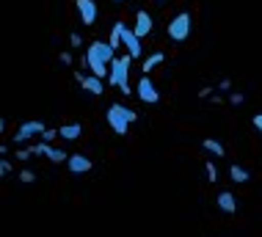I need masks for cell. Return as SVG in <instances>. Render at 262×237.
Segmentation results:
<instances>
[{"mask_svg": "<svg viewBox=\"0 0 262 237\" xmlns=\"http://www.w3.org/2000/svg\"><path fill=\"white\" fill-rule=\"evenodd\" d=\"M67 168L72 171V174H89V171L94 168V163H91L86 155H69V160H67Z\"/></svg>", "mask_w": 262, "mask_h": 237, "instance_id": "cell-10", "label": "cell"}, {"mask_svg": "<svg viewBox=\"0 0 262 237\" xmlns=\"http://www.w3.org/2000/svg\"><path fill=\"white\" fill-rule=\"evenodd\" d=\"M251 124L257 127V130H259V135H262V113H257V116L251 119Z\"/></svg>", "mask_w": 262, "mask_h": 237, "instance_id": "cell-26", "label": "cell"}, {"mask_svg": "<svg viewBox=\"0 0 262 237\" xmlns=\"http://www.w3.org/2000/svg\"><path fill=\"white\" fill-rule=\"evenodd\" d=\"M75 9L80 14L83 25H94L97 23V3L94 0H75Z\"/></svg>", "mask_w": 262, "mask_h": 237, "instance_id": "cell-9", "label": "cell"}, {"mask_svg": "<svg viewBox=\"0 0 262 237\" xmlns=\"http://www.w3.org/2000/svg\"><path fill=\"white\" fill-rule=\"evenodd\" d=\"M113 3H127V0H113Z\"/></svg>", "mask_w": 262, "mask_h": 237, "instance_id": "cell-30", "label": "cell"}, {"mask_svg": "<svg viewBox=\"0 0 262 237\" xmlns=\"http://www.w3.org/2000/svg\"><path fill=\"white\" fill-rule=\"evenodd\" d=\"M19 182H23V185H31V182H36V174H33L31 168H23V171H19Z\"/></svg>", "mask_w": 262, "mask_h": 237, "instance_id": "cell-19", "label": "cell"}, {"mask_svg": "<svg viewBox=\"0 0 262 237\" xmlns=\"http://www.w3.org/2000/svg\"><path fill=\"white\" fill-rule=\"evenodd\" d=\"M163 61H166V55H163V53H152V55H146L144 63H141V72H144V75H149V72H152V69H158Z\"/></svg>", "mask_w": 262, "mask_h": 237, "instance_id": "cell-14", "label": "cell"}, {"mask_svg": "<svg viewBox=\"0 0 262 237\" xmlns=\"http://www.w3.org/2000/svg\"><path fill=\"white\" fill-rule=\"evenodd\" d=\"M218 89H221V91H229V89H232V80H229V77H224V80L218 83Z\"/></svg>", "mask_w": 262, "mask_h": 237, "instance_id": "cell-27", "label": "cell"}, {"mask_svg": "<svg viewBox=\"0 0 262 237\" xmlns=\"http://www.w3.org/2000/svg\"><path fill=\"white\" fill-rule=\"evenodd\" d=\"M0 174H3V177L11 174V163L9 160H0Z\"/></svg>", "mask_w": 262, "mask_h": 237, "instance_id": "cell-25", "label": "cell"}, {"mask_svg": "<svg viewBox=\"0 0 262 237\" xmlns=\"http://www.w3.org/2000/svg\"><path fill=\"white\" fill-rule=\"evenodd\" d=\"M166 33H168V39H171V41H185L188 36H190V14L188 11H180L171 23H168Z\"/></svg>", "mask_w": 262, "mask_h": 237, "instance_id": "cell-4", "label": "cell"}, {"mask_svg": "<svg viewBox=\"0 0 262 237\" xmlns=\"http://www.w3.org/2000/svg\"><path fill=\"white\" fill-rule=\"evenodd\" d=\"M202 146L207 149V152H212L215 157H224V155H226L224 143H221V141H215V138H204V141H202Z\"/></svg>", "mask_w": 262, "mask_h": 237, "instance_id": "cell-17", "label": "cell"}, {"mask_svg": "<svg viewBox=\"0 0 262 237\" xmlns=\"http://www.w3.org/2000/svg\"><path fill=\"white\" fill-rule=\"evenodd\" d=\"M53 138H58V130H45V133H41V141H53Z\"/></svg>", "mask_w": 262, "mask_h": 237, "instance_id": "cell-24", "label": "cell"}, {"mask_svg": "<svg viewBox=\"0 0 262 237\" xmlns=\"http://www.w3.org/2000/svg\"><path fill=\"white\" fill-rule=\"evenodd\" d=\"M226 99H229V105H235V107H237V105H243V99H246V97L240 94V91H232V94L226 97Z\"/></svg>", "mask_w": 262, "mask_h": 237, "instance_id": "cell-21", "label": "cell"}, {"mask_svg": "<svg viewBox=\"0 0 262 237\" xmlns=\"http://www.w3.org/2000/svg\"><path fill=\"white\" fill-rule=\"evenodd\" d=\"M149 3H160V0H149Z\"/></svg>", "mask_w": 262, "mask_h": 237, "instance_id": "cell-31", "label": "cell"}, {"mask_svg": "<svg viewBox=\"0 0 262 237\" xmlns=\"http://www.w3.org/2000/svg\"><path fill=\"white\" fill-rule=\"evenodd\" d=\"M204 168H207V179L215 185V182H218V168H215V163H204Z\"/></svg>", "mask_w": 262, "mask_h": 237, "instance_id": "cell-20", "label": "cell"}, {"mask_svg": "<svg viewBox=\"0 0 262 237\" xmlns=\"http://www.w3.org/2000/svg\"><path fill=\"white\" fill-rule=\"evenodd\" d=\"M136 97L146 105H158L160 102V94H158V89H155V83L149 80V75H141V80L136 85Z\"/></svg>", "mask_w": 262, "mask_h": 237, "instance_id": "cell-5", "label": "cell"}, {"mask_svg": "<svg viewBox=\"0 0 262 237\" xmlns=\"http://www.w3.org/2000/svg\"><path fill=\"white\" fill-rule=\"evenodd\" d=\"M122 45L127 47V55H130L133 61L144 55V47H141V36L133 31V28H127V25H124V31H122Z\"/></svg>", "mask_w": 262, "mask_h": 237, "instance_id": "cell-6", "label": "cell"}, {"mask_svg": "<svg viewBox=\"0 0 262 237\" xmlns=\"http://www.w3.org/2000/svg\"><path fill=\"white\" fill-rule=\"evenodd\" d=\"M130 63H133L130 55H127V58H124V55H122V58L116 55L113 63H111V77H108V83L116 85L124 97H130V91H133L130 89Z\"/></svg>", "mask_w": 262, "mask_h": 237, "instance_id": "cell-2", "label": "cell"}, {"mask_svg": "<svg viewBox=\"0 0 262 237\" xmlns=\"http://www.w3.org/2000/svg\"><path fill=\"white\" fill-rule=\"evenodd\" d=\"M122 31H124V23L119 19V23H113V28H111V36H108V45L113 47V50H119L122 47Z\"/></svg>", "mask_w": 262, "mask_h": 237, "instance_id": "cell-15", "label": "cell"}, {"mask_svg": "<svg viewBox=\"0 0 262 237\" xmlns=\"http://www.w3.org/2000/svg\"><path fill=\"white\" fill-rule=\"evenodd\" d=\"M136 119H138V113L133 111V107L119 105V102H113L108 111H105V121L111 124V130L116 133V135H127V130H130V124Z\"/></svg>", "mask_w": 262, "mask_h": 237, "instance_id": "cell-1", "label": "cell"}, {"mask_svg": "<svg viewBox=\"0 0 262 237\" xmlns=\"http://www.w3.org/2000/svg\"><path fill=\"white\" fill-rule=\"evenodd\" d=\"M58 135L63 141H77L83 135V124H77V121H69V124H61L58 127Z\"/></svg>", "mask_w": 262, "mask_h": 237, "instance_id": "cell-13", "label": "cell"}, {"mask_svg": "<svg viewBox=\"0 0 262 237\" xmlns=\"http://www.w3.org/2000/svg\"><path fill=\"white\" fill-rule=\"evenodd\" d=\"M215 204H218V210L226 212V215H235L237 212V199H235V193H229V190H221L215 196Z\"/></svg>", "mask_w": 262, "mask_h": 237, "instance_id": "cell-12", "label": "cell"}, {"mask_svg": "<svg viewBox=\"0 0 262 237\" xmlns=\"http://www.w3.org/2000/svg\"><path fill=\"white\" fill-rule=\"evenodd\" d=\"M47 127H45V121L41 119H28V121H23V124L17 127V133H14V143L17 146H23V143H28L31 138H41V133H45Z\"/></svg>", "mask_w": 262, "mask_h": 237, "instance_id": "cell-3", "label": "cell"}, {"mask_svg": "<svg viewBox=\"0 0 262 237\" xmlns=\"http://www.w3.org/2000/svg\"><path fill=\"white\" fill-rule=\"evenodd\" d=\"M28 157H33V155H31V149H17V160H19V163H25Z\"/></svg>", "mask_w": 262, "mask_h": 237, "instance_id": "cell-23", "label": "cell"}, {"mask_svg": "<svg viewBox=\"0 0 262 237\" xmlns=\"http://www.w3.org/2000/svg\"><path fill=\"white\" fill-rule=\"evenodd\" d=\"M229 177H232V182H237V185H243V182H249V179H251L249 171H246L243 166H237V163L229 168Z\"/></svg>", "mask_w": 262, "mask_h": 237, "instance_id": "cell-16", "label": "cell"}, {"mask_svg": "<svg viewBox=\"0 0 262 237\" xmlns=\"http://www.w3.org/2000/svg\"><path fill=\"white\" fill-rule=\"evenodd\" d=\"M75 80L83 85V91H89L91 97H100L102 91H105V83H102V77H97V75H83V72H77L75 75Z\"/></svg>", "mask_w": 262, "mask_h": 237, "instance_id": "cell-7", "label": "cell"}, {"mask_svg": "<svg viewBox=\"0 0 262 237\" xmlns=\"http://www.w3.org/2000/svg\"><path fill=\"white\" fill-rule=\"evenodd\" d=\"M86 53H91V55H97V58H100L102 63H108V67H111V63H113V58H116V50H113V47L108 45V41H102V39L91 41Z\"/></svg>", "mask_w": 262, "mask_h": 237, "instance_id": "cell-8", "label": "cell"}, {"mask_svg": "<svg viewBox=\"0 0 262 237\" xmlns=\"http://www.w3.org/2000/svg\"><path fill=\"white\" fill-rule=\"evenodd\" d=\"M152 28H155V23H152V17H149V11H144L141 9L138 14H136V25H133V31H136L141 39H146V36L152 33Z\"/></svg>", "mask_w": 262, "mask_h": 237, "instance_id": "cell-11", "label": "cell"}, {"mask_svg": "<svg viewBox=\"0 0 262 237\" xmlns=\"http://www.w3.org/2000/svg\"><path fill=\"white\" fill-rule=\"evenodd\" d=\"M45 157H47L50 163H67V160H69V155L63 152V149H53V146H50V152H47Z\"/></svg>", "mask_w": 262, "mask_h": 237, "instance_id": "cell-18", "label": "cell"}, {"mask_svg": "<svg viewBox=\"0 0 262 237\" xmlns=\"http://www.w3.org/2000/svg\"><path fill=\"white\" fill-rule=\"evenodd\" d=\"M69 45H72L75 50H77V47H83V39H80V33H72V36H69Z\"/></svg>", "mask_w": 262, "mask_h": 237, "instance_id": "cell-22", "label": "cell"}, {"mask_svg": "<svg viewBox=\"0 0 262 237\" xmlns=\"http://www.w3.org/2000/svg\"><path fill=\"white\" fill-rule=\"evenodd\" d=\"M212 91H215V89H210V85H204V89H199V97H202V99H207V97L212 94Z\"/></svg>", "mask_w": 262, "mask_h": 237, "instance_id": "cell-28", "label": "cell"}, {"mask_svg": "<svg viewBox=\"0 0 262 237\" xmlns=\"http://www.w3.org/2000/svg\"><path fill=\"white\" fill-rule=\"evenodd\" d=\"M61 63H63V67H69V63H72V55H69V53H61Z\"/></svg>", "mask_w": 262, "mask_h": 237, "instance_id": "cell-29", "label": "cell"}]
</instances>
